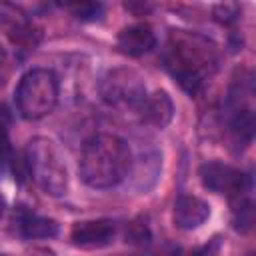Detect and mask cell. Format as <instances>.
<instances>
[{
  "label": "cell",
  "instance_id": "obj_10",
  "mask_svg": "<svg viewBox=\"0 0 256 256\" xmlns=\"http://www.w3.org/2000/svg\"><path fill=\"white\" fill-rule=\"evenodd\" d=\"M210 216V206L198 196L182 194L174 202V224L182 230H194L202 226Z\"/></svg>",
  "mask_w": 256,
  "mask_h": 256
},
{
  "label": "cell",
  "instance_id": "obj_18",
  "mask_svg": "<svg viewBox=\"0 0 256 256\" xmlns=\"http://www.w3.org/2000/svg\"><path fill=\"white\" fill-rule=\"evenodd\" d=\"M128 238H130V242H146L148 240V228H146V224H138V222H134V224H130V234H126Z\"/></svg>",
  "mask_w": 256,
  "mask_h": 256
},
{
  "label": "cell",
  "instance_id": "obj_20",
  "mask_svg": "<svg viewBox=\"0 0 256 256\" xmlns=\"http://www.w3.org/2000/svg\"><path fill=\"white\" fill-rule=\"evenodd\" d=\"M4 210H6V200H4V196L0 194V218L4 216Z\"/></svg>",
  "mask_w": 256,
  "mask_h": 256
},
{
  "label": "cell",
  "instance_id": "obj_1",
  "mask_svg": "<svg viewBox=\"0 0 256 256\" xmlns=\"http://www.w3.org/2000/svg\"><path fill=\"white\" fill-rule=\"evenodd\" d=\"M218 60V50L208 38L184 30L170 34L166 66L186 92H198L206 76L216 72Z\"/></svg>",
  "mask_w": 256,
  "mask_h": 256
},
{
  "label": "cell",
  "instance_id": "obj_14",
  "mask_svg": "<svg viewBox=\"0 0 256 256\" xmlns=\"http://www.w3.org/2000/svg\"><path fill=\"white\" fill-rule=\"evenodd\" d=\"M252 200L246 196V192L232 196V214H234V228L238 232H248L254 222V208Z\"/></svg>",
  "mask_w": 256,
  "mask_h": 256
},
{
  "label": "cell",
  "instance_id": "obj_19",
  "mask_svg": "<svg viewBox=\"0 0 256 256\" xmlns=\"http://www.w3.org/2000/svg\"><path fill=\"white\" fill-rule=\"evenodd\" d=\"M220 252V240L218 238H212L206 246H202L194 256H216Z\"/></svg>",
  "mask_w": 256,
  "mask_h": 256
},
{
  "label": "cell",
  "instance_id": "obj_3",
  "mask_svg": "<svg viewBox=\"0 0 256 256\" xmlns=\"http://www.w3.org/2000/svg\"><path fill=\"white\" fill-rule=\"evenodd\" d=\"M26 166L36 186L50 196H62L68 188V170L56 142L38 136L26 146Z\"/></svg>",
  "mask_w": 256,
  "mask_h": 256
},
{
  "label": "cell",
  "instance_id": "obj_17",
  "mask_svg": "<svg viewBox=\"0 0 256 256\" xmlns=\"http://www.w3.org/2000/svg\"><path fill=\"white\" fill-rule=\"evenodd\" d=\"M10 148V136H8V112L0 104V152H6Z\"/></svg>",
  "mask_w": 256,
  "mask_h": 256
},
{
  "label": "cell",
  "instance_id": "obj_21",
  "mask_svg": "<svg viewBox=\"0 0 256 256\" xmlns=\"http://www.w3.org/2000/svg\"><path fill=\"white\" fill-rule=\"evenodd\" d=\"M4 60H6V52H4V48H2V44H0V66L4 64Z\"/></svg>",
  "mask_w": 256,
  "mask_h": 256
},
{
  "label": "cell",
  "instance_id": "obj_16",
  "mask_svg": "<svg viewBox=\"0 0 256 256\" xmlns=\"http://www.w3.org/2000/svg\"><path fill=\"white\" fill-rule=\"evenodd\" d=\"M238 12H240V6L234 4V2H224V4H218V6L214 8L216 20H220V22H224V24L234 22V20L238 18Z\"/></svg>",
  "mask_w": 256,
  "mask_h": 256
},
{
  "label": "cell",
  "instance_id": "obj_15",
  "mask_svg": "<svg viewBox=\"0 0 256 256\" xmlns=\"http://www.w3.org/2000/svg\"><path fill=\"white\" fill-rule=\"evenodd\" d=\"M68 10L80 20H98L104 14V6L98 2H76L68 4Z\"/></svg>",
  "mask_w": 256,
  "mask_h": 256
},
{
  "label": "cell",
  "instance_id": "obj_11",
  "mask_svg": "<svg viewBox=\"0 0 256 256\" xmlns=\"http://www.w3.org/2000/svg\"><path fill=\"white\" fill-rule=\"evenodd\" d=\"M142 110V118L156 128H164L170 124L172 116H174V104L172 98L164 92V90H156L154 94L146 96L140 104Z\"/></svg>",
  "mask_w": 256,
  "mask_h": 256
},
{
  "label": "cell",
  "instance_id": "obj_13",
  "mask_svg": "<svg viewBox=\"0 0 256 256\" xmlns=\"http://www.w3.org/2000/svg\"><path fill=\"white\" fill-rule=\"evenodd\" d=\"M20 234L24 238L36 240V238H54L58 234V222L52 218H42V216H32L26 214L20 220Z\"/></svg>",
  "mask_w": 256,
  "mask_h": 256
},
{
  "label": "cell",
  "instance_id": "obj_6",
  "mask_svg": "<svg viewBox=\"0 0 256 256\" xmlns=\"http://www.w3.org/2000/svg\"><path fill=\"white\" fill-rule=\"evenodd\" d=\"M198 176H200L202 186L216 194H228L232 198L242 192H248L246 174L224 162H216V160L204 162L198 170Z\"/></svg>",
  "mask_w": 256,
  "mask_h": 256
},
{
  "label": "cell",
  "instance_id": "obj_2",
  "mask_svg": "<svg viewBox=\"0 0 256 256\" xmlns=\"http://www.w3.org/2000/svg\"><path fill=\"white\" fill-rule=\"evenodd\" d=\"M130 162V148L122 138L98 134L86 142L78 170L90 188H112L128 176Z\"/></svg>",
  "mask_w": 256,
  "mask_h": 256
},
{
  "label": "cell",
  "instance_id": "obj_12",
  "mask_svg": "<svg viewBox=\"0 0 256 256\" xmlns=\"http://www.w3.org/2000/svg\"><path fill=\"white\" fill-rule=\"evenodd\" d=\"M230 134H232V142L238 148H244L252 142V138H254V112L250 108L236 110V114L230 122Z\"/></svg>",
  "mask_w": 256,
  "mask_h": 256
},
{
  "label": "cell",
  "instance_id": "obj_7",
  "mask_svg": "<svg viewBox=\"0 0 256 256\" xmlns=\"http://www.w3.org/2000/svg\"><path fill=\"white\" fill-rule=\"evenodd\" d=\"M116 236V222L108 218L98 220H82L76 222L70 230V240L74 246L84 250H98L112 244Z\"/></svg>",
  "mask_w": 256,
  "mask_h": 256
},
{
  "label": "cell",
  "instance_id": "obj_4",
  "mask_svg": "<svg viewBox=\"0 0 256 256\" xmlns=\"http://www.w3.org/2000/svg\"><path fill=\"white\" fill-rule=\"evenodd\" d=\"M18 112L26 120H38L50 114L58 102V78L52 70L34 68L26 72L14 92Z\"/></svg>",
  "mask_w": 256,
  "mask_h": 256
},
{
  "label": "cell",
  "instance_id": "obj_9",
  "mask_svg": "<svg viewBox=\"0 0 256 256\" xmlns=\"http://www.w3.org/2000/svg\"><path fill=\"white\" fill-rule=\"evenodd\" d=\"M116 46L126 56L148 54L156 46V34L148 24H130L118 32Z\"/></svg>",
  "mask_w": 256,
  "mask_h": 256
},
{
  "label": "cell",
  "instance_id": "obj_5",
  "mask_svg": "<svg viewBox=\"0 0 256 256\" xmlns=\"http://www.w3.org/2000/svg\"><path fill=\"white\" fill-rule=\"evenodd\" d=\"M100 96L110 106H136L146 98V84L132 68H114L100 82Z\"/></svg>",
  "mask_w": 256,
  "mask_h": 256
},
{
  "label": "cell",
  "instance_id": "obj_8",
  "mask_svg": "<svg viewBox=\"0 0 256 256\" xmlns=\"http://www.w3.org/2000/svg\"><path fill=\"white\" fill-rule=\"evenodd\" d=\"M0 28L20 46H34L38 42V30L26 18L24 10L14 4L0 2Z\"/></svg>",
  "mask_w": 256,
  "mask_h": 256
}]
</instances>
